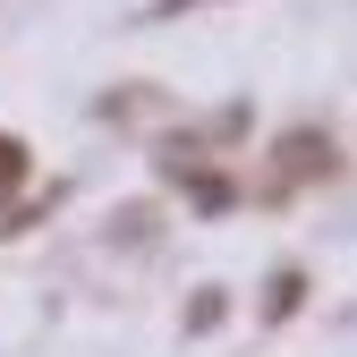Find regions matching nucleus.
<instances>
[{
    "mask_svg": "<svg viewBox=\"0 0 357 357\" xmlns=\"http://www.w3.org/2000/svg\"><path fill=\"white\" fill-rule=\"evenodd\" d=\"M273 162H281L289 178H332V170H340V145L324 137V128H289V137L273 145Z\"/></svg>",
    "mask_w": 357,
    "mask_h": 357,
    "instance_id": "1",
    "label": "nucleus"
},
{
    "mask_svg": "<svg viewBox=\"0 0 357 357\" xmlns=\"http://www.w3.org/2000/svg\"><path fill=\"white\" fill-rule=\"evenodd\" d=\"M26 170H34L26 145H17V137H0V196H17V188H26Z\"/></svg>",
    "mask_w": 357,
    "mask_h": 357,
    "instance_id": "2",
    "label": "nucleus"
},
{
    "mask_svg": "<svg viewBox=\"0 0 357 357\" xmlns=\"http://www.w3.org/2000/svg\"><path fill=\"white\" fill-rule=\"evenodd\" d=\"M298 298H306V281H298V273H281V281H273V306H264V315H298Z\"/></svg>",
    "mask_w": 357,
    "mask_h": 357,
    "instance_id": "3",
    "label": "nucleus"
},
{
    "mask_svg": "<svg viewBox=\"0 0 357 357\" xmlns=\"http://www.w3.org/2000/svg\"><path fill=\"white\" fill-rule=\"evenodd\" d=\"M188 324H196V332H213V324H221V289H196V306H188Z\"/></svg>",
    "mask_w": 357,
    "mask_h": 357,
    "instance_id": "4",
    "label": "nucleus"
}]
</instances>
